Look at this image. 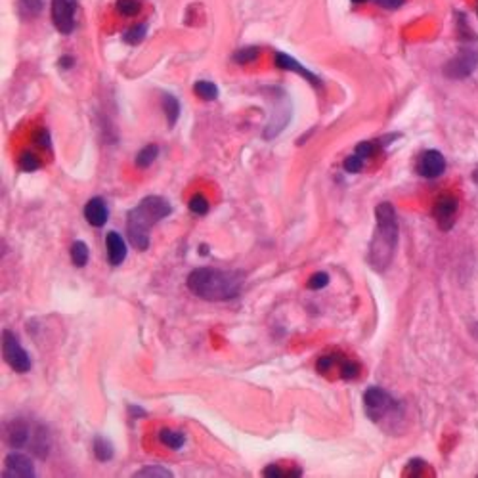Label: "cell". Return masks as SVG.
I'll return each mask as SVG.
<instances>
[{
    "instance_id": "cell-1",
    "label": "cell",
    "mask_w": 478,
    "mask_h": 478,
    "mask_svg": "<svg viewBox=\"0 0 478 478\" xmlns=\"http://www.w3.org/2000/svg\"><path fill=\"white\" fill-rule=\"evenodd\" d=\"M188 289L201 301L222 303L232 301L245 285V274L238 270H218V268H196L186 282Z\"/></svg>"
},
{
    "instance_id": "cell-2",
    "label": "cell",
    "mask_w": 478,
    "mask_h": 478,
    "mask_svg": "<svg viewBox=\"0 0 478 478\" xmlns=\"http://www.w3.org/2000/svg\"><path fill=\"white\" fill-rule=\"evenodd\" d=\"M377 228L373 232L367 262L375 272H385L394 259V251L398 245V217L392 203L383 201L375 209Z\"/></svg>"
},
{
    "instance_id": "cell-3",
    "label": "cell",
    "mask_w": 478,
    "mask_h": 478,
    "mask_svg": "<svg viewBox=\"0 0 478 478\" xmlns=\"http://www.w3.org/2000/svg\"><path fill=\"white\" fill-rule=\"evenodd\" d=\"M172 212V205L161 196H148L127 212V235L136 251H148L149 232Z\"/></svg>"
},
{
    "instance_id": "cell-4",
    "label": "cell",
    "mask_w": 478,
    "mask_h": 478,
    "mask_svg": "<svg viewBox=\"0 0 478 478\" xmlns=\"http://www.w3.org/2000/svg\"><path fill=\"white\" fill-rule=\"evenodd\" d=\"M364 409L371 421L379 423L398 409V402L381 387H369L364 392Z\"/></svg>"
},
{
    "instance_id": "cell-5",
    "label": "cell",
    "mask_w": 478,
    "mask_h": 478,
    "mask_svg": "<svg viewBox=\"0 0 478 478\" xmlns=\"http://www.w3.org/2000/svg\"><path fill=\"white\" fill-rule=\"evenodd\" d=\"M2 356L8 366L12 367L15 373L31 371V356L29 352L20 345V339L15 337L12 331L2 333Z\"/></svg>"
},
{
    "instance_id": "cell-6",
    "label": "cell",
    "mask_w": 478,
    "mask_h": 478,
    "mask_svg": "<svg viewBox=\"0 0 478 478\" xmlns=\"http://www.w3.org/2000/svg\"><path fill=\"white\" fill-rule=\"evenodd\" d=\"M478 65V50L477 48H463L459 54H457L453 60H450L446 67H444V73L446 77L450 78H465L471 75L472 71L477 69Z\"/></svg>"
},
{
    "instance_id": "cell-7",
    "label": "cell",
    "mask_w": 478,
    "mask_h": 478,
    "mask_svg": "<svg viewBox=\"0 0 478 478\" xmlns=\"http://www.w3.org/2000/svg\"><path fill=\"white\" fill-rule=\"evenodd\" d=\"M77 0H52V23L62 35H69L75 29Z\"/></svg>"
},
{
    "instance_id": "cell-8",
    "label": "cell",
    "mask_w": 478,
    "mask_h": 478,
    "mask_svg": "<svg viewBox=\"0 0 478 478\" xmlns=\"http://www.w3.org/2000/svg\"><path fill=\"white\" fill-rule=\"evenodd\" d=\"M457 211H459V201L453 196H442L435 203L432 209V217H435L436 224L442 232H448L456 224Z\"/></svg>"
},
{
    "instance_id": "cell-9",
    "label": "cell",
    "mask_w": 478,
    "mask_h": 478,
    "mask_svg": "<svg viewBox=\"0 0 478 478\" xmlns=\"http://www.w3.org/2000/svg\"><path fill=\"white\" fill-rule=\"evenodd\" d=\"M6 469L2 472L4 478H33L36 474L35 465L31 461V457L23 456V453H10L4 459Z\"/></svg>"
},
{
    "instance_id": "cell-10",
    "label": "cell",
    "mask_w": 478,
    "mask_h": 478,
    "mask_svg": "<svg viewBox=\"0 0 478 478\" xmlns=\"http://www.w3.org/2000/svg\"><path fill=\"white\" fill-rule=\"evenodd\" d=\"M33 436V427L25 419H12L6 425V442L14 450H22L31 442Z\"/></svg>"
},
{
    "instance_id": "cell-11",
    "label": "cell",
    "mask_w": 478,
    "mask_h": 478,
    "mask_svg": "<svg viewBox=\"0 0 478 478\" xmlns=\"http://www.w3.org/2000/svg\"><path fill=\"white\" fill-rule=\"evenodd\" d=\"M444 170H446V159L440 151H436V149L423 151L419 163H417V172L423 178H438L444 175Z\"/></svg>"
},
{
    "instance_id": "cell-12",
    "label": "cell",
    "mask_w": 478,
    "mask_h": 478,
    "mask_svg": "<svg viewBox=\"0 0 478 478\" xmlns=\"http://www.w3.org/2000/svg\"><path fill=\"white\" fill-rule=\"evenodd\" d=\"M275 65H278L280 69L299 73L301 77H304V78H306V81H308L310 85L316 86V88H322V78L317 77V75H314V73L306 69V67H303V65L296 62L295 57H291V56H289V54L278 52V54H275Z\"/></svg>"
},
{
    "instance_id": "cell-13",
    "label": "cell",
    "mask_w": 478,
    "mask_h": 478,
    "mask_svg": "<svg viewBox=\"0 0 478 478\" xmlns=\"http://www.w3.org/2000/svg\"><path fill=\"white\" fill-rule=\"evenodd\" d=\"M85 218L86 222L94 228H102L106 226L107 218H109V209L107 203L102 197H92L85 205Z\"/></svg>"
},
{
    "instance_id": "cell-14",
    "label": "cell",
    "mask_w": 478,
    "mask_h": 478,
    "mask_svg": "<svg viewBox=\"0 0 478 478\" xmlns=\"http://www.w3.org/2000/svg\"><path fill=\"white\" fill-rule=\"evenodd\" d=\"M107 261L111 266H121L127 259V243L119 232H109L106 235Z\"/></svg>"
},
{
    "instance_id": "cell-15",
    "label": "cell",
    "mask_w": 478,
    "mask_h": 478,
    "mask_svg": "<svg viewBox=\"0 0 478 478\" xmlns=\"http://www.w3.org/2000/svg\"><path fill=\"white\" fill-rule=\"evenodd\" d=\"M29 448H31V451H33L36 457H41V459H44V457L48 456L50 436L48 430L44 429L43 425H35V427H33V436H31Z\"/></svg>"
},
{
    "instance_id": "cell-16",
    "label": "cell",
    "mask_w": 478,
    "mask_h": 478,
    "mask_svg": "<svg viewBox=\"0 0 478 478\" xmlns=\"http://www.w3.org/2000/svg\"><path fill=\"white\" fill-rule=\"evenodd\" d=\"M92 448H94V456H96V459H98L100 463H107V461H111L113 456H115V448H113L111 440L106 438V436L102 435L96 436L94 442H92Z\"/></svg>"
},
{
    "instance_id": "cell-17",
    "label": "cell",
    "mask_w": 478,
    "mask_h": 478,
    "mask_svg": "<svg viewBox=\"0 0 478 478\" xmlns=\"http://www.w3.org/2000/svg\"><path fill=\"white\" fill-rule=\"evenodd\" d=\"M161 106L165 115H167V121H169V127L172 128L176 125L178 117H180V102H178L172 94L165 92L161 96Z\"/></svg>"
},
{
    "instance_id": "cell-18",
    "label": "cell",
    "mask_w": 478,
    "mask_h": 478,
    "mask_svg": "<svg viewBox=\"0 0 478 478\" xmlns=\"http://www.w3.org/2000/svg\"><path fill=\"white\" fill-rule=\"evenodd\" d=\"M159 440L167 448H170V450H182L184 444H186V435H184L182 430L161 429L159 430Z\"/></svg>"
},
{
    "instance_id": "cell-19",
    "label": "cell",
    "mask_w": 478,
    "mask_h": 478,
    "mask_svg": "<svg viewBox=\"0 0 478 478\" xmlns=\"http://www.w3.org/2000/svg\"><path fill=\"white\" fill-rule=\"evenodd\" d=\"M71 262L77 268H85L88 264V257H90V251H88V245L85 241H73L69 249Z\"/></svg>"
},
{
    "instance_id": "cell-20",
    "label": "cell",
    "mask_w": 478,
    "mask_h": 478,
    "mask_svg": "<svg viewBox=\"0 0 478 478\" xmlns=\"http://www.w3.org/2000/svg\"><path fill=\"white\" fill-rule=\"evenodd\" d=\"M157 155H159V146H155V144H148L146 148H142L140 151H138L134 163H136V167H138V169H148V167L153 165V161L157 159Z\"/></svg>"
},
{
    "instance_id": "cell-21",
    "label": "cell",
    "mask_w": 478,
    "mask_h": 478,
    "mask_svg": "<svg viewBox=\"0 0 478 478\" xmlns=\"http://www.w3.org/2000/svg\"><path fill=\"white\" fill-rule=\"evenodd\" d=\"M193 92L197 94V98L205 100V102H214L218 98V86L211 81H197L193 85Z\"/></svg>"
},
{
    "instance_id": "cell-22",
    "label": "cell",
    "mask_w": 478,
    "mask_h": 478,
    "mask_svg": "<svg viewBox=\"0 0 478 478\" xmlns=\"http://www.w3.org/2000/svg\"><path fill=\"white\" fill-rule=\"evenodd\" d=\"M146 33H148V25L146 23H140V25H134L128 31L123 33V41L127 44H140L144 39H146Z\"/></svg>"
},
{
    "instance_id": "cell-23",
    "label": "cell",
    "mask_w": 478,
    "mask_h": 478,
    "mask_svg": "<svg viewBox=\"0 0 478 478\" xmlns=\"http://www.w3.org/2000/svg\"><path fill=\"white\" fill-rule=\"evenodd\" d=\"M343 358H345V356H341V354H337V352H333V354H325V356H322V358L317 360L316 369L322 373V375H327L333 367L337 366V364H341V360Z\"/></svg>"
},
{
    "instance_id": "cell-24",
    "label": "cell",
    "mask_w": 478,
    "mask_h": 478,
    "mask_svg": "<svg viewBox=\"0 0 478 478\" xmlns=\"http://www.w3.org/2000/svg\"><path fill=\"white\" fill-rule=\"evenodd\" d=\"M188 207H190V211L193 212V214H197V217H203V214H207L209 209H211L209 199H207L205 196H201V193H196V196L191 197Z\"/></svg>"
},
{
    "instance_id": "cell-25",
    "label": "cell",
    "mask_w": 478,
    "mask_h": 478,
    "mask_svg": "<svg viewBox=\"0 0 478 478\" xmlns=\"http://www.w3.org/2000/svg\"><path fill=\"white\" fill-rule=\"evenodd\" d=\"M341 377L345 381H352V379H358L360 377V366L354 362V360L350 358H343V362H341Z\"/></svg>"
},
{
    "instance_id": "cell-26",
    "label": "cell",
    "mask_w": 478,
    "mask_h": 478,
    "mask_svg": "<svg viewBox=\"0 0 478 478\" xmlns=\"http://www.w3.org/2000/svg\"><path fill=\"white\" fill-rule=\"evenodd\" d=\"M39 167H41V161H39V157H36L35 153L25 151V153L20 157V169H22L23 172H35Z\"/></svg>"
},
{
    "instance_id": "cell-27",
    "label": "cell",
    "mask_w": 478,
    "mask_h": 478,
    "mask_svg": "<svg viewBox=\"0 0 478 478\" xmlns=\"http://www.w3.org/2000/svg\"><path fill=\"white\" fill-rule=\"evenodd\" d=\"M303 474V471L301 469H293V471H285V469H280L278 465H268L266 469L262 471V477H275V478H282V477H301Z\"/></svg>"
},
{
    "instance_id": "cell-28",
    "label": "cell",
    "mask_w": 478,
    "mask_h": 478,
    "mask_svg": "<svg viewBox=\"0 0 478 478\" xmlns=\"http://www.w3.org/2000/svg\"><path fill=\"white\" fill-rule=\"evenodd\" d=\"M259 52H261V50L257 48V46H247V48L238 50V52L233 54V60H235L238 64H249V62H253V60L259 57Z\"/></svg>"
},
{
    "instance_id": "cell-29",
    "label": "cell",
    "mask_w": 478,
    "mask_h": 478,
    "mask_svg": "<svg viewBox=\"0 0 478 478\" xmlns=\"http://www.w3.org/2000/svg\"><path fill=\"white\" fill-rule=\"evenodd\" d=\"M117 12L121 15H136L140 12V2L138 0H117Z\"/></svg>"
},
{
    "instance_id": "cell-30",
    "label": "cell",
    "mask_w": 478,
    "mask_h": 478,
    "mask_svg": "<svg viewBox=\"0 0 478 478\" xmlns=\"http://www.w3.org/2000/svg\"><path fill=\"white\" fill-rule=\"evenodd\" d=\"M136 477H172V472L163 469L161 465H149V467H144L140 471L136 472Z\"/></svg>"
},
{
    "instance_id": "cell-31",
    "label": "cell",
    "mask_w": 478,
    "mask_h": 478,
    "mask_svg": "<svg viewBox=\"0 0 478 478\" xmlns=\"http://www.w3.org/2000/svg\"><path fill=\"white\" fill-rule=\"evenodd\" d=\"M364 157H360L358 153H354V155H348L345 159V170L346 172H350V175H356V172H360V170L364 169Z\"/></svg>"
},
{
    "instance_id": "cell-32",
    "label": "cell",
    "mask_w": 478,
    "mask_h": 478,
    "mask_svg": "<svg viewBox=\"0 0 478 478\" xmlns=\"http://www.w3.org/2000/svg\"><path fill=\"white\" fill-rule=\"evenodd\" d=\"M329 285V275L325 274V272H316V274L312 275L308 280V283H306V287L312 289V291H320V289H324Z\"/></svg>"
},
{
    "instance_id": "cell-33",
    "label": "cell",
    "mask_w": 478,
    "mask_h": 478,
    "mask_svg": "<svg viewBox=\"0 0 478 478\" xmlns=\"http://www.w3.org/2000/svg\"><path fill=\"white\" fill-rule=\"evenodd\" d=\"M375 151H377V144H375V142H360L358 146H356V149H354V153H358L360 157H364V159L371 157Z\"/></svg>"
},
{
    "instance_id": "cell-34",
    "label": "cell",
    "mask_w": 478,
    "mask_h": 478,
    "mask_svg": "<svg viewBox=\"0 0 478 478\" xmlns=\"http://www.w3.org/2000/svg\"><path fill=\"white\" fill-rule=\"evenodd\" d=\"M35 144L39 146V148L50 149V144H52V140H50V132L46 130V128H41V130L35 134Z\"/></svg>"
},
{
    "instance_id": "cell-35",
    "label": "cell",
    "mask_w": 478,
    "mask_h": 478,
    "mask_svg": "<svg viewBox=\"0 0 478 478\" xmlns=\"http://www.w3.org/2000/svg\"><path fill=\"white\" fill-rule=\"evenodd\" d=\"M377 4L383 8H388V10H394V8H400L404 4V0H377Z\"/></svg>"
},
{
    "instance_id": "cell-36",
    "label": "cell",
    "mask_w": 478,
    "mask_h": 478,
    "mask_svg": "<svg viewBox=\"0 0 478 478\" xmlns=\"http://www.w3.org/2000/svg\"><path fill=\"white\" fill-rule=\"evenodd\" d=\"M128 411L132 414L134 419H138V417H144V415H146V409L138 408V406H134V404H132V406H130V408H128Z\"/></svg>"
},
{
    "instance_id": "cell-37",
    "label": "cell",
    "mask_w": 478,
    "mask_h": 478,
    "mask_svg": "<svg viewBox=\"0 0 478 478\" xmlns=\"http://www.w3.org/2000/svg\"><path fill=\"white\" fill-rule=\"evenodd\" d=\"M60 65H62L64 69H67V67H73V57L64 56L62 60H60Z\"/></svg>"
},
{
    "instance_id": "cell-38",
    "label": "cell",
    "mask_w": 478,
    "mask_h": 478,
    "mask_svg": "<svg viewBox=\"0 0 478 478\" xmlns=\"http://www.w3.org/2000/svg\"><path fill=\"white\" fill-rule=\"evenodd\" d=\"M472 180H474V184H477V186H478V167H477V169H474V172H472Z\"/></svg>"
},
{
    "instance_id": "cell-39",
    "label": "cell",
    "mask_w": 478,
    "mask_h": 478,
    "mask_svg": "<svg viewBox=\"0 0 478 478\" xmlns=\"http://www.w3.org/2000/svg\"><path fill=\"white\" fill-rule=\"evenodd\" d=\"M201 254H209V247L201 245Z\"/></svg>"
},
{
    "instance_id": "cell-40",
    "label": "cell",
    "mask_w": 478,
    "mask_h": 478,
    "mask_svg": "<svg viewBox=\"0 0 478 478\" xmlns=\"http://www.w3.org/2000/svg\"><path fill=\"white\" fill-rule=\"evenodd\" d=\"M352 2H367V0H352Z\"/></svg>"
},
{
    "instance_id": "cell-41",
    "label": "cell",
    "mask_w": 478,
    "mask_h": 478,
    "mask_svg": "<svg viewBox=\"0 0 478 478\" xmlns=\"http://www.w3.org/2000/svg\"><path fill=\"white\" fill-rule=\"evenodd\" d=\"M35 2H39V4H41V2H43V0H35Z\"/></svg>"
},
{
    "instance_id": "cell-42",
    "label": "cell",
    "mask_w": 478,
    "mask_h": 478,
    "mask_svg": "<svg viewBox=\"0 0 478 478\" xmlns=\"http://www.w3.org/2000/svg\"><path fill=\"white\" fill-rule=\"evenodd\" d=\"M477 329H478V325H477Z\"/></svg>"
}]
</instances>
